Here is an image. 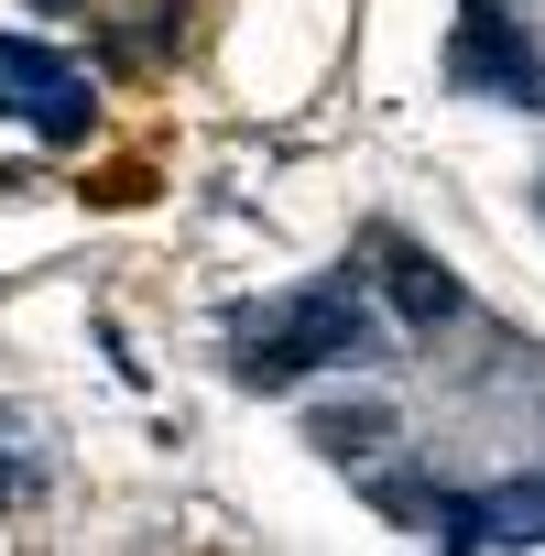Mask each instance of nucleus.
<instances>
[{"mask_svg": "<svg viewBox=\"0 0 545 556\" xmlns=\"http://www.w3.org/2000/svg\"><path fill=\"white\" fill-rule=\"evenodd\" d=\"M328 361H382V317L360 306V273H328V285L240 317V382L251 393H284V382H306Z\"/></svg>", "mask_w": 545, "mask_h": 556, "instance_id": "nucleus-1", "label": "nucleus"}, {"mask_svg": "<svg viewBox=\"0 0 545 556\" xmlns=\"http://www.w3.org/2000/svg\"><path fill=\"white\" fill-rule=\"evenodd\" d=\"M447 77H458L469 99H523V110H545V45L523 34V12H502V0H469V12H458Z\"/></svg>", "mask_w": 545, "mask_h": 556, "instance_id": "nucleus-2", "label": "nucleus"}, {"mask_svg": "<svg viewBox=\"0 0 545 556\" xmlns=\"http://www.w3.org/2000/svg\"><path fill=\"white\" fill-rule=\"evenodd\" d=\"M0 99H12L45 142H88V121H99V88L55 45H0Z\"/></svg>", "mask_w": 545, "mask_h": 556, "instance_id": "nucleus-3", "label": "nucleus"}, {"mask_svg": "<svg viewBox=\"0 0 545 556\" xmlns=\"http://www.w3.org/2000/svg\"><path fill=\"white\" fill-rule=\"evenodd\" d=\"M426 523H436V545H458V556H480V545H545V480L458 491V502H436Z\"/></svg>", "mask_w": 545, "mask_h": 556, "instance_id": "nucleus-4", "label": "nucleus"}, {"mask_svg": "<svg viewBox=\"0 0 545 556\" xmlns=\"http://www.w3.org/2000/svg\"><path fill=\"white\" fill-rule=\"evenodd\" d=\"M371 262H382L371 285L393 295V317H404V328H447V317H458V273H447L436 251H415V240H393V229H382V240H371Z\"/></svg>", "mask_w": 545, "mask_h": 556, "instance_id": "nucleus-5", "label": "nucleus"}, {"mask_svg": "<svg viewBox=\"0 0 545 556\" xmlns=\"http://www.w3.org/2000/svg\"><path fill=\"white\" fill-rule=\"evenodd\" d=\"M382 437H393V404H328V415H317V447H328V458H371Z\"/></svg>", "mask_w": 545, "mask_h": 556, "instance_id": "nucleus-6", "label": "nucleus"}, {"mask_svg": "<svg viewBox=\"0 0 545 556\" xmlns=\"http://www.w3.org/2000/svg\"><path fill=\"white\" fill-rule=\"evenodd\" d=\"M534 207H545V186H534Z\"/></svg>", "mask_w": 545, "mask_h": 556, "instance_id": "nucleus-7", "label": "nucleus"}, {"mask_svg": "<svg viewBox=\"0 0 545 556\" xmlns=\"http://www.w3.org/2000/svg\"><path fill=\"white\" fill-rule=\"evenodd\" d=\"M0 110H12V99H0Z\"/></svg>", "mask_w": 545, "mask_h": 556, "instance_id": "nucleus-8", "label": "nucleus"}, {"mask_svg": "<svg viewBox=\"0 0 545 556\" xmlns=\"http://www.w3.org/2000/svg\"><path fill=\"white\" fill-rule=\"evenodd\" d=\"M0 186H12V175H0Z\"/></svg>", "mask_w": 545, "mask_h": 556, "instance_id": "nucleus-9", "label": "nucleus"}]
</instances>
